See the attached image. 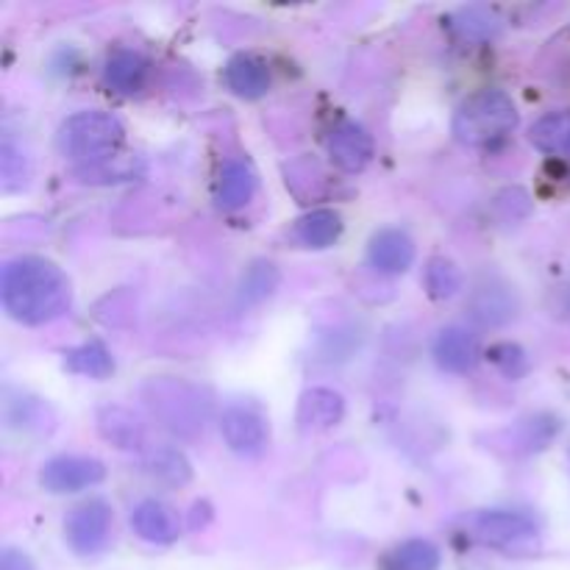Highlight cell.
I'll list each match as a JSON object with an SVG mask.
<instances>
[{"instance_id": "6da1fadb", "label": "cell", "mask_w": 570, "mask_h": 570, "mask_svg": "<svg viewBox=\"0 0 570 570\" xmlns=\"http://www.w3.org/2000/svg\"><path fill=\"white\" fill-rule=\"evenodd\" d=\"M0 301L11 321L22 326H45L70 312V278L42 256H17L6 262L0 273Z\"/></svg>"}, {"instance_id": "7a4b0ae2", "label": "cell", "mask_w": 570, "mask_h": 570, "mask_svg": "<svg viewBox=\"0 0 570 570\" xmlns=\"http://www.w3.org/2000/svg\"><path fill=\"white\" fill-rule=\"evenodd\" d=\"M518 106L504 89H482L462 100L456 109L451 131L468 148H488V145L501 142L518 128Z\"/></svg>"}, {"instance_id": "3957f363", "label": "cell", "mask_w": 570, "mask_h": 570, "mask_svg": "<svg viewBox=\"0 0 570 570\" xmlns=\"http://www.w3.org/2000/svg\"><path fill=\"white\" fill-rule=\"evenodd\" d=\"M126 139V128L109 111H78L59 128V150L65 159L81 165H100L117 154Z\"/></svg>"}, {"instance_id": "277c9868", "label": "cell", "mask_w": 570, "mask_h": 570, "mask_svg": "<svg viewBox=\"0 0 570 570\" xmlns=\"http://www.w3.org/2000/svg\"><path fill=\"white\" fill-rule=\"evenodd\" d=\"M111 507L104 499H92L78 504L65 521V540L78 557H98L106 551L111 538Z\"/></svg>"}, {"instance_id": "5b68a950", "label": "cell", "mask_w": 570, "mask_h": 570, "mask_svg": "<svg viewBox=\"0 0 570 570\" xmlns=\"http://www.w3.org/2000/svg\"><path fill=\"white\" fill-rule=\"evenodd\" d=\"M106 479V465L95 456L83 454H61L53 456L39 471V484L42 490L53 495L78 493V490H89Z\"/></svg>"}, {"instance_id": "8992f818", "label": "cell", "mask_w": 570, "mask_h": 570, "mask_svg": "<svg viewBox=\"0 0 570 570\" xmlns=\"http://www.w3.org/2000/svg\"><path fill=\"white\" fill-rule=\"evenodd\" d=\"M476 534L484 546L493 549L523 551L540 538V529L527 512L488 510L476 518Z\"/></svg>"}, {"instance_id": "52a82bcc", "label": "cell", "mask_w": 570, "mask_h": 570, "mask_svg": "<svg viewBox=\"0 0 570 570\" xmlns=\"http://www.w3.org/2000/svg\"><path fill=\"white\" fill-rule=\"evenodd\" d=\"M220 434L228 449L245 460H256L271 445V426L265 415L250 406H228L220 415Z\"/></svg>"}, {"instance_id": "ba28073f", "label": "cell", "mask_w": 570, "mask_h": 570, "mask_svg": "<svg viewBox=\"0 0 570 570\" xmlns=\"http://www.w3.org/2000/svg\"><path fill=\"white\" fill-rule=\"evenodd\" d=\"M328 156L343 173H362L373 161L376 145L362 122L345 120L328 134Z\"/></svg>"}, {"instance_id": "9c48e42d", "label": "cell", "mask_w": 570, "mask_h": 570, "mask_svg": "<svg viewBox=\"0 0 570 570\" xmlns=\"http://www.w3.org/2000/svg\"><path fill=\"white\" fill-rule=\"evenodd\" d=\"M367 262L384 276H401L415 265V243L401 228H382L371 237Z\"/></svg>"}, {"instance_id": "30bf717a", "label": "cell", "mask_w": 570, "mask_h": 570, "mask_svg": "<svg viewBox=\"0 0 570 570\" xmlns=\"http://www.w3.org/2000/svg\"><path fill=\"white\" fill-rule=\"evenodd\" d=\"M131 529L145 543L170 546L181 534V521H178V512L173 507H167L165 501L145 499L134 507Z\"/></svg>"}, {"instance_id": "8fae6325", "label": "cell", "mask_w": 570, "mask_h": 570, "mask_svg": "<svg viewBox=\"0 0 570 570\" xmlns=\"http://www.w3.org/2000/svg\"><path fill=\"white\" fill-rule=\"evenodd\" d=\"M434 362L440 365V371L445 373H471L476 367L479 356V340L476 334H471L462 326H449L438 334L434 340Z\"/></svg>"}, {"instance_id": "7c38bea8", "label": "cell", "mask_w": 570, "mask_h": 570, "mask_svg": "<svg viewBox=\"0 0 570 570\" xmlns=\"http://www.w3.org/2000/svg\"><path fill=\"white\" fill-rule=\"evenodd\" d=\"M150 72V61L137 50L120 48L109 53L104 65V83L117 95H137L145 87Z\"/></svg>"}, {"instance_id": "4fadbf2b", "label": "cell", "mask_w": 570, "mask_h": 570, "mask_svg": "<svg viewBox=\"0 0 570 570\" xmlns=\"http://www.w3.org/2000/svg\"><path fill=\"white\" fill-rule=\"evenodd\" d=\"M345 417V399L332 387H312L298 401V423L309 432L337 426Z\"/></svg>"}, {"instance_id": "5bb4252c", "label": "cell", "mask_w": 570, "mask_h": 570, "mask_svg": "<svg viewBox=\"0 0 570 570\" xmlns=\"http://www.w3.org/2000/svg\"><path fill=\"white\" fill-rule=\"evenodd\" d=\"M256 195V173L250 167V161L245 159H228L223 165L220 178H217L215 198L217 206L226 212L243 209L245 204H250V198Z\"/></svg>"}, {"instance_id": "9a60e30c", "label": "cell", "mask_w": 570, "mask_h": 570, "mask_svg": "<svg viewBox=\"0 0 570 570\" xmlns=\"http://www.w3.org/2000/svg\"><path fill=\"white\" fill-rule=\"evenodd\" d=\"M226 87L243 100H259L271 89V70L262 59L250 53H237L226 65Z\"/></svg>"}, {"instance_id": "2e32d148", "label": "cell", "mask_w": 570, "mask_h": 570, "mask_svg": "<svg viewBox=\"0 0 570 570\" xmlns=\"http://www.w3.org/2000/svg\"><path fill=\"white\" fill-rule=\"evenodd\" d=\"M515 295L501 284H484L471 298V317L484 328H499L515 317Z\"/></svg>"}, {"instance_id": "e0dca14e", "label": "cell", "mask_w": 570, "mask_h": 570, "mask_svg": "<svg viewBox=\"0 0 570 570\" xmlns=\"http://www.w3.org/2000/svg\"><path fill=\"white\" fill-rule=\"evenodd\" d=\"M440 566H443V554L432 540L423 538L404 540L379 560V570H440Z\"/></svg>"}, {"instance_id": "ac0fdd59", "label": "cell", "mask_w": 570, "mask_h": 570, "mask_svg": "<svg viewBox=\"0 0 570 570\" xmlns=\"http://www.w3.org/2000/svg\"><path fill=\"white\" fill-rule=\"evenodd\" d=\"M293 234L304 248H328V245L337 243L340 234H343V217L334 209H315L295 223Z\"/></svg>"}, {"instance_id": "d6986e66", "label": "cell", "mask_w": 570, "mask_h": 570, "mask_svg": "<svg viewBox=\"0 0 570 570\" xmlns=\"http://www.w3.org/2000/svg\"><path fill=\"white\" fill-rule=\"evenodd\" d=\"M529 142L546 156H570V109L549 111L529 128Z\"/></svg>"}, {"instance_id": "ffe728a7", "label": "cell", "mask_w": 570, "mask_h": 570, "mask_svg": "<svg viewBox=\"0 0 570 570\" xmlns=\"http://www.w3.org/2000/svg\"><path fill=\"white\" fill-rule=\"evenodd\" d=\"M98 429L111 445L117 449H139L145 438V429L139 423V417H134V412L122 410V406H109L98 415Z\"/></svg>"}, {"instance_id": "44dd1931", "label": "cell", "mask_w": 570, "mask_h": 570, "mask_svg": "<svg viewBox=\"0 0 570 570\" xmlns=\"http://www.w3.org/2000/svg\"><path fill=\"white\" fill-rule=\"evenodd\" d=\"M65 367L76 376L83 379H109L115 373V360H111L109 348L104 343H83L76 345L65 354Z\"/></svg>"}, {"instance_id": "7402d4cb", "label": "cell", "mask_w": 570, "mask_h": 570, "mask_svg": "<svg viewBox=\"0 0 570 570\" xmlns=\"http://www.w3.org/2000/svg\"><path fill=\"white\" fill-rule=\"evenodd\" d=\"M145 468L154 479L165 484H187L193 479V468H189V460L176 449H156L150 451L148 460H145Z\"/></svg>"}, {"instance_id": "603a6c76", "label": "cell", "mask_w": 570, "mask_h": 570, "mask_svg": "<svg viewBox=\"0 0 570 570\" xmlns=\"http://www.w3.org/2000/svg\"><path fill=\"white\" fill-rule=\"evenodd\" d=\"M423 284H426V293L434 301H449L462 289V276L454 262L434 256V259H429L426 273H423Z\"/></svg>"}, {"instance_id": "cb8c5ba5", "label": "cell", "mask_w": 570, "mask_h": 570, "mask_svg": "<svg viewBox=\"0 0 570 570\" xmlns=\"http://www.w3.org/2000/svg\"><path fill=\"white\" fill-rule=\"evenodd\" d=\"M454 28L465 39H493L501 31V20L488 9H462L454 14Z\"/></svg>"}, {"instance_id": "d4e9b609", "label": "cell", "mask_w": 570, "mask_h": 570, "mask_svg": "<svg viewBox=\"0 0 570 570\" xmlns=\"http://www.w3.org/2000/svg\"><path fill=\"white\" fill-rule=\"evenodd\" d=\"M154 390H156V395H159V404H150L154 410L156 406H159V410H165V401H176V387H173V384H154ZM167 426L176 429V432H184L187 426H193V429L204 426V410H200V401L193 399L189 404L178 406V417L173 415V421L167 423Z\"/></svg>"}, {"instance_id": "484cf974", "label": "cell", "mask_w": 570, "mask_h": 570, "mask_svg": "<svg viewBox=\"0 0 570 570\" xmlns=\"http://www.w3.org/2000/svg\"><path fill=\"white\" fill-rule=\"evenodd\" d=\"M278 287V271L271 265V262H256L243 278V298L248 304H256V301H265L273 289Z\"/></svg>"}, {"instance_id": "4316f807", "label": "cell", "mask_w": 570, "mask_h": 570, "mask_svg": "<svg viewBox=\"0 0 570 570\" xmlns=\"http://www.w3.org/2000/svg\"><path fill=\"white\" fill-rule=\"evenodd\" d=\"M490 362H493L495 367H499L501 373H504L507 379H521L527 376L529 371V356L527 351L521 348V345L515 343H499L490 348Z\"/></svg>"}, {"instance_id": "83f0119b", "label": "cell", "mask_w": 570, "mask_h": 570, "mask_svg": "<svg viewBox=\"0 0 570 570\" xmlns=\"http://www.w3.org/2000/svg\"><path fill=\"white\" fill-rule=\"evenodd\" d=\"M0 570H33V566H31V560L22 554V551L3 549V557H0Z\"/></svg>"}]
</instances>
